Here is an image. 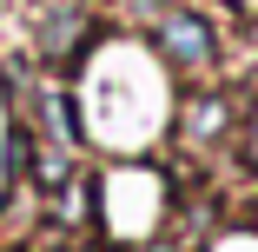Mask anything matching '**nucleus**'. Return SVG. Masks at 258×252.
Segmentation results:
<instances>
[{"instance_id": "obj_1", "label": "nucleus", "mask_w": 258, "mask_h": 252, "mask_svg": "<svg viewBox=\"0 0 258 252\" xmlns=\"http://www.w3.org/2000/svg\"><path fill=\"white\" fill-rule=\"evenodd\" d=\"M152 40H159V54H166L179 73H205V67L219 60V33H212V20L192 14V7H166L159 20H152Z\"/></svg>"}, {"instance_id": "obj_2", "label": "nucleus", "mask_w": 258, "mask_h": 252, "mask_svg": "<svg viewBox=\"0 0 258 252\" xmlns=\"http://www.w3.org/2000/svg\"><path fill=\"white\" fill-rule=\"evenodd\" d=\"M86 40H93L86 14L80 7H60V14L40 20V60H73V54H86Z\"/></svg>"}, {"instance_id": "obj_3", "label": "nucleus", "mask_w": 258, "mask_h": 252, "mask_svg": "<svg viewBox=\"0 0 258 252\" xmlns=\"http://www.w3.org/2000/svg\"><path fill=\"white\" fill-rule=\"evenodd\" d=\"M33 113H40L46 139H60V146H86V126H80V113H73V99H67V93H53V86H40V99H33Z\"/></svg>"}, {"instance_id": "obj_4", "label": "nucleus", "mask_w": 258, "mask_h": 252, "mask_svg": "<svg viewBox=\"0 0 258 252\" xmlns=\"http://www.w3.org/2000/svg\"><path fill=\"white\" fill-rule=\"evenodd\" d=\"M225 120H232L225 99H192V107H185V139H192V146L219 139V126H225Z\"/></svg>"}]
</instances>
